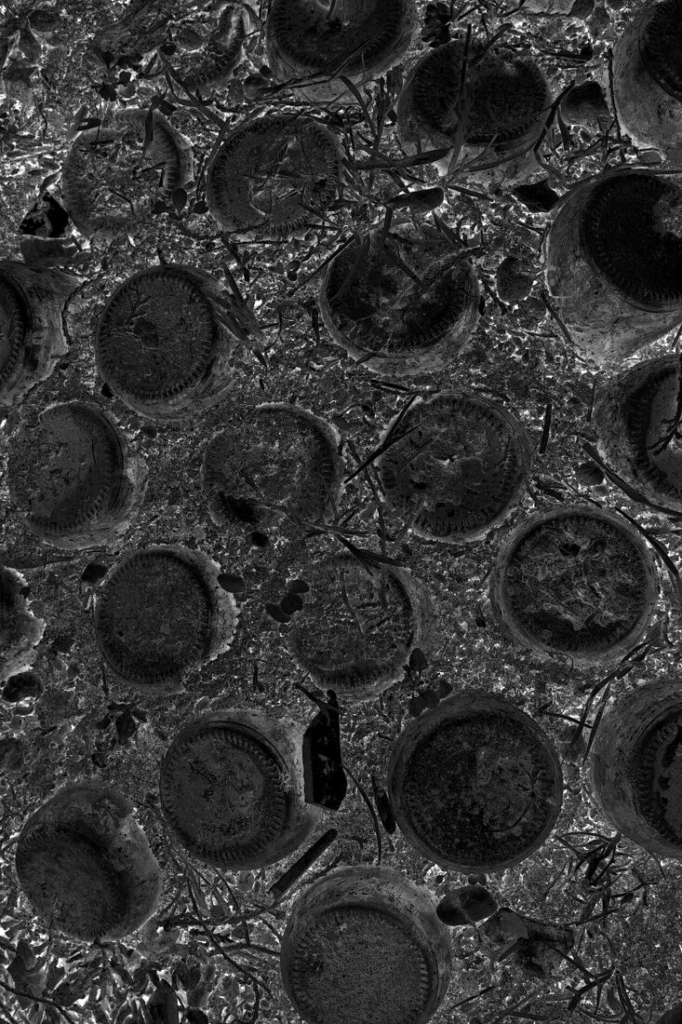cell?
Here are the masks:
<instances>
[{"label":"cell","instance_id":"1","mask_svg":"<svg viewBox=\"0 0 682 1024\" xmlns=\"http://www.w3.org/2000/svg\"><path fill=\"white\" fill-rule=\"evenodd\" d=\"M224 246L167 216L105 241L66 312L68 356L120 416L171 422L205 412L259 352Z\"/></svg>","mask_w":682,"mask_h":1024},{"label":"cell","instance_id":"2","mask_svg":"<svg viewBox=\"0 0 682 1024\" xmlns=\"http://www.w3.org/2000/svg\"><path fill=\"white\" fill-rule=\"evenodd\" d=\"M400 829L422 854L480 874L519 864L558 823L563 776L525 711L483 694L452 697L404 732L388 771Z\"/></svg>","mask_w":682,"mask_h":1024},{"label":"cell","instance_id":"3","mask_svg":"<svg viewBox=\"0 0 682 1024\" xmlns=\"http://www.w3.org/2000/svg\"><path fill=\"white\" fill-rule=\"evenodd\" d=\"M449 933L430 896L394 870L338 868L312 883L281 947L287 997L308 1023H423L451 977Z\"/></svg>","mask_w":682,"mask_h":1024},{"label":"cell","instance_id":"4","mask_svg":"<svg viewBox=\"0 0 682 1024\" xmlns=\"http://www.w3.org/2000/svg\"><path fill=\"white\" fill-rule=\"evenodd\" d=\"M437 211L390 209L330 258L320 306L336 340L384 377L413 383L454 363L482 311L479 239Z\"/></svg>","mask_w":682,"mask_h":1024},{"label":"cell","instance_id":"5","mask_svg":"<svg viewBox=\"0 0 682 1024\" xmlns=\"http://www.w3.org/2000/svg\"><path fill=\"white\" fill-rule=\"evenodd\" d=\"M306 726L282 709L245 702L202 712L176 732L161 760L159 798L188 851L250 871L304 844L322 816L305 790Z\"/></svg>","mask_w":682,"mask_h":1024},{"label":"cell","instance_id":"6","mask_svg":"<svg viewBox=\"0 0 682 1024\" xmlns=\"http://www.w3.org/2000/svg\"><path fill=\"white\" fill-rule=\"evenodd\" d=\"M312 105L253 102L224 123L198 207L209 237L299 279L341 244L347 204L338 132ZM333 253V252H332Z\"/></svg>","mask_w":682,"mask_h":1024},{"label":"cell","instance_id":"7","mask_svg":"<svg viewBox=\"0 0 682 1024\" xmlns=\"http://www.w3.org/2000/svg\"><path fill=\"white\" fill-rule=\"evenodd\" d=\"M656 578L643 539L589 506L543 512L506 546L495 573L499 616L551 655L601 660L627 650L651 617Z\"/></svg>","mask_w":682,"mask_h":1024},{"label":"cell","instance_id":"8","mask_svg":"<svg viewBox=\"0 0 682 1024\" xmlns=\"http://www.w3.org/2000/svg\"><path fill=\"white\" fill-rule=\"evenodd\" d=\"M5 414L8 490L37 538L88 548L131 522L145 490L143 464L122 417L68 355Z\"/></svg>","mask_w":682,"mask_h":1024},{"label":"cell","instance_id":"9","mask_svg":"<svg viewBox=\"0 0 682 1024\" xmlns=\"http://www.w3.org/2000/svg\"><path fill=\"white\" fill-rule=\"evenodd\" d=\"M524 434L499 401L473 390L416 396L371 464L389 512L411 531L463 541L497 524L527 475Z\"/></svg>","mask_w":682,"mask_h":1024},{"label":"cell","instance_id":"10","mask_svg":"<svg viewBox=\"0 0 682 1024\" xmlns=\"http://www.w3.org/2000/svg\"><path fill=\"white\" fill-rule=\"evenodd\" d=\"M236 611L213 562L178 545H150L123 556L96 594L94 630L102 658L123 684L177 692L224 652Z\"/></svg>","mask_w":682,"mask_h":1024},{"label":"cell","instance_id":"11","mask_svg":"<svg viewBox=\"0 0 682 1024\" xmlns=\"http://www.w3.org/2000/svg\"><path fill=\"white\" fill-rule=\"evenodd\" d=\"M341 463L331 428L286 404L246 411L216 433L202 457L201 487L214 521L259 538H296L335 511Z\"/></svg>","mask_w":682,"mask_h":1024},{"label":"cell","instance_id":"12","mask_svg":"<svg viewBox=\"0 0 682 1024\" xmlns=\"http://www.w3.org/2000/svg\"><path fill=\"white\" fill-rule=\"evenodd\" d=\"M299 584L287 641L317 685L359 699L399 677L419 627L415 587L401 569L340 554L311 564Z\"/></svg>","mask_w":682,"mask_h":1024},{"label":"cell","instance_id":"13","mask_svg":"<svg viewBox=\"0 0 682 1024\" xmlns=\"http://www.w3.org/2000/svg\"><path fill=\"white\" fill-rule=\"evenodd\" d=\"M676 678L623 693L591 739L587 777L606 820L647 851L681 859L682 698Z\"/></svg>","mask_w":682,"mask_h":1024},{"label":"cell","instance_id":"14","mask_svg":"<svg viewBox=\"0 0 682 1024\" xmlns=\"http://www.w3.org/2000/svg\"><path fill=\"white\" fill-rule=\"evenodd\" d=\"M104 242L1 235V408L15 407L69 354L66 312L98 270Z\"/></svg>","mask_w":682,"mask_h":1024},{"label":"cell","instance_id":"15","mask_svg":"<svg viewBox=\"0 0 682 1024\" xmlns=\"http://www.w3.org/2000/svg\"><path fill=\"white\" fill-rule=\"evenodd\" d=\"M614 827L556 826L523 861L530 918L555 925L604 924L649 897L672 868Z\"/></svg>","mask_w":682,"mask_h":1024},{"label":"cell","instance_id":"16","mask_svg":"<svg viewBox=\"0 0 682 1024\" xmlns=\"http://www.w3.org/2000/svg\"><path fill=\"white\" fill-rule=\"evenodd\" d=\"M611 379L593 409L597 450L613 473L648 502L681 505L680 363L649 361Z\"/></svg>","mask_w":682,"mask_h":1024},{"label":"cell","instance_id":"17","mask_svg":"<svg viewBox=\"0 0 682 1024\" xmlns=\"http://www.w3.org/2000/svg\"><path fill=\"white\" fill-rule=\"evenodd\" d=\"M680 875L657 883L648 899L627 915L604 922L616 964L642 1019L643 1002L649 1016L662 1017L680 1002L681 936Z\"/></svg>","mask_w":682,"mask_h":1024},{"label":"cell","instance_id":"18","mask_svg":"<svg viewBox=\"0 0 682 1024\" xmlns=\"http://www.w3.org/2000/svg\"><path fill=\"white\" fill-rule=\"evenodd\" d=\"M1 573V675L8 678L31 664L44 624L30 608L21 575L9 567Z\"/></svg>","mask_w":682,"mask_h":1024}]
</instances>
